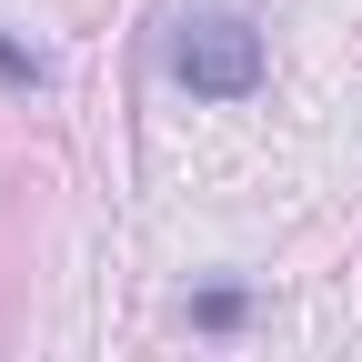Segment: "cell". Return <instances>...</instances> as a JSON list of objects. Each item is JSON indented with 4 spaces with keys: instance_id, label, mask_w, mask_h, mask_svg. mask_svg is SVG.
<instances>
[{
    "instance_id": "obj_1",
    "label": "cell",
    "mask_w": 362,
    "mask_h": 362,
    "mask_svg": "<svg viewBox=\"0 0 362 362\" xmlns=\"http://www.w3.org/2000/svg\"><path fill=\"white\" fill-rule=\"evenodd\" d=\"M171 71L202 90V101H252L262 90V30L242 11H192L171 40Z\"/></svg>"
}]
</instances>
